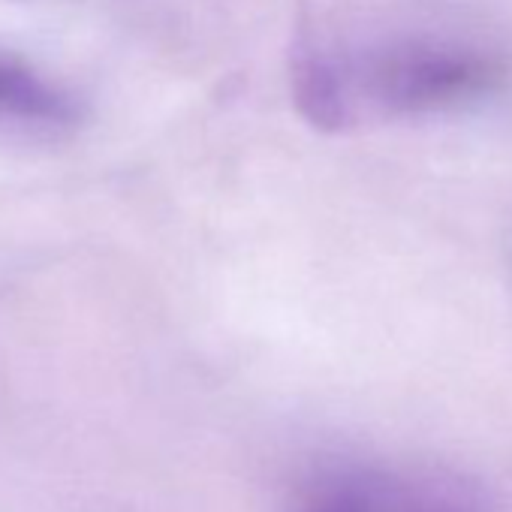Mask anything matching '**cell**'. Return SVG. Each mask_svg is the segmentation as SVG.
Wrapping results in <instances>:
<instances>
[{"instance_id":"7a4b0ae2","label":"cell","mask_w":512,"mask_h":512,"mask_svg":"<svg viewBox=\"0 0 512 512\" xmlns=\"http://www.w3.org/2000/svg\"><path fill=\"white\" fill-rule=\"evenodd\" d=\"M326 512H479L464 482L440 473H365Z\"/></svg>"},{"instance_id":"3957f363","label":"cell","mask_w":512,"mask_h":512,"mask_svg":"<svg viewBox=\"0 0 512 512\" xmlns=\"http://www.w3.org/2000/svg\"><path fill=\"white\" fill-rule=\"evenodd\" d=\"M85 118L82 103L22 58L0 55V127L31 136H67Z\"/></svg>"},{"instance_id":"6da1fadb","label":"cell","mask_w":512,"mask_h":512,"mask_svg":"<svg viewBox=\"0 0 512 512\" xmlns=\"http://www.w3.org/2000/svg\"><path fill=\"white\" fill-rule=\"evenodd\" d=\"M341 127L359 112L422 118L482 103L506 85L503 55L449 37H401L359 55H326Z\"/></svg>"}]
</instances>
